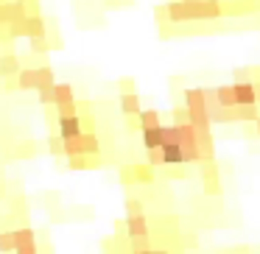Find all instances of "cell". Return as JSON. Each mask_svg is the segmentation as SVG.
<instances>
[{
	"label": "cell",
	"mask_w": 260,
	"mask_h": 254,
	"mask_svg": "<svg viewBox=\"0 0 260 254\" xmlns=\"http://www.w3.org/2000/svg\"><path fill=\"white\" fill-rule=\"evenodd\" d=\"M118 90L120 92H135V81H132V79H120L118 81Z\"/></svg>",
	"instance_id": "obj_29"
},
{
	"label": "cell",
	"mask_w": 260,
	"mask_h": 254,
	"mask_svg": "<svg viewBox=\"0 0 260 254\" xmlns=\"http://www.w3.org/2000/svg\"><path fill=\"white\" fill-rule=\"evenodd\" d=\"M162 120H159V112L157 109H140V115H137V129H151V126H159Z\"/></svg>",
	"instance_id": "obj_14"
},
{
	"label": "cell",
	"mask_w": 260,
	"mask_h": 254,
	"mask_svg": "<svg viewBox=\"0 0 260 254\" xmlns=\"http://www.w3.org/2000/svg\"><path fill=\"white\" fill-rule=\"evenodd\" d=\"M37 232L31 226H17L14 229V251L20 254H37Z\"/></svg>",
	"instance_id": "obj_4"
},
{
	"label": "cell",
	"mask_w": 260,
	"mask_h": 254,
	"mask_svg": "<svg viewBox=\"0 0 260 254\" xmlns=\"http://www.w3.org/2000/svg\"><path fill=\"white\" fill-rule=\"evenodd\" d=\"M204 170V193L207 196H221V182H218V168H215V159L202 162Z\"/></svg>",
	"instance_id": "obj_6"
},
{
	"label": "cell",
	"mask_w": 260,
	"mask_h": 254,
	"mask_svg": "<svg viewBox=\"0 0 260 254\" xmlns=\"http://www.w3.org/2000/svg\"><path fill=\"white\" fill-rule=\"evenodd\" d=\"M215 95H218L221 106H235V90H232V84L215 87Z\"/></svg>",
	"instance_id": "obj_20"
},
{
	"label": "cell",
	"mask_w": 260,
	"mask_h": 254,
	"mask_svg": "<svg viewBox=\"0 0 260 254\" xmlns=\"http://www.w3.org/2000/svg\"><path fill=\"white\" fill-rule=\"evenodd\" d=\"M25 9H28V14H42L40 0H25Z\"/></svg>",
	"instance_id": "obj_30"
},
{
	"label": "cell",
	"mask_w": 260,
	"mask_h": 254,
	"mask_svg": "<svg viewBox=\"0 0 260 254\" xmlns=\"http://www.w3.org/2000/svg\"><path fill=\"white\" fill-rule=\"evenodd\" d=\"M221 17H226L224 0H171L159 12V20L168 23H213Z\"/></svg>",
	"instance_id": "obj_1"
},
{
	"label": "cell",
	"mask_w": 260,
	"mask_h": 254,
	"mask_svg": "<svg viewBox=\"0 0 260 254\" xmlns=\"http://www.w3.org/2000/svg\"><path fill=\"white\" fill-rule=\"evenodd\" d=\"M37 101H40L42 106H53V103H56V84L40 87V90H37Z\"/></svg>",
	"instance_id": "obj_19"
},
{
	"label": "cell",
	"mask_w": 260,
	"mask_h": 254,
	"mask_svg": "<svg viewBox=\"0 0 260 254\" xmlns=\"http://www.w3.org/2000/svg\"><path fill=\"white\" fill-rule=\"evenodd\" d=\"M48 151L53 157H64V137L62 134H51L48 137Z\"/></svg>",
	"instance_id": "obj_21"
},
{
	"label": "cell",
	"mask_w": 260,
	"mask_h": 254,
	"mask_svg": "<svg viewBox=\"0 0 260 254\" xmlns=\"http://www.w3.org/2000/svg\"><path fill=\"white\" fill-rule=\"evenodd\" d=\"M98 151H101V140H98L95 131L84 129L76 137L64 140V157H73V154H92V157H98Z\"/></svg>",
	"instance_id": "obj_2"
},
{
	"label": "cell",
	"mask_w": 260,
	"mask_h": 254,
	"mask_svg": "<svg viewBox=\"0 0 260 254\" xmlns=\"http://www.w3.org/2000/svg\"><path fill=\"white\" fill-rule=\"evenodd\" d=\"M68 168L70 170H90V168H98V162L92 159V154H73V157H68Z\"/></svg>",
	"instance_id": "obj_13"
},
{
	"label": "cell",
	"mask_w": 260,
	"mask_h": 254,
	"mask_svg": "<svg viewBox=\"0 0 260 254\" xmlns=\"http://www.w3.org/2000/svg\"><path fill=\"white\" fill-rule=\"evenodd\" d=\"M56 115L64 118V115H79V101H64V103H56Z\"/></svg>",
	"instance_id": "obj_24"
},
{
	"label": "cell",
	"mask_w": 260,
	"mask_h": 254,
	"mask_svg": "<svg viewBox=\"0 0 260 254\" xmlns=\"http://www.w3.org/2000/svg\"><path fill=\"white\" fill-rule=\"evenodd\" d=\"M132 251H151L154 248V243H151V237L148 235H137V237H132Z\"/></svg>",
	"instance_id": "obj_23"
},
{
	"label": "cell",
	"mask_w": 260,
	"mask_h": 254,
	"mask_svg": "<svg viewBox=\"0 0 260 254\" xmlns=\"http://www.w3.org/2000/svg\"><path fill=\"white\" fill-rule=\"evenodd\" d=\"M6 196V185H3V182H0V198Z\"/></svg>",
	"instance_id": "obj_33"
},
{
	"label": "cell",
	"mask_w": 260,
	"mask_h": 254,
	"mask_svg": "<svg viewBox=\"0 0 260 254\" xmlns=\"http://www.w3.org/2000/svg\"><path fill=\"white\" fill-rule=\"evenodd\" d=\"M182 98H185V106H187V112H190V118H210L204 87H187V90L182 92Z\"/></svg>",
	"instance_id": "obj_3"
},
{
	"label": "cell",
	"mask_w": 260,
	"mask_h": 254,
	"mask_svg": "<svg viewBox=\"0 0 260 254\" xmlns=\"http://www.w3.org/2000/svg\"><path fill=\"white\" fill-rule=\"evenodd\" d=\"M135 185H148V182H154V165H135Z\"/></svg>",
	"instance_id": "obj_18"
},
{
	"label": "cell",
	"mask_w": 260,
	"mask_h": 254,
	"mask_svg": "<svg viewBox=\"0 0 260 254\" xmlns=\"http://www.w3.org/2000/svg\"><path fill=\"white\" fill-rule=\"evenodd\" d=\"M146 209V204L140 201V198H126V215H137Z\"/></svg>",
	"instance_id": "obj_26"
},
{
	"label": "cell",
	"mask_w": 260,
	"mask_h": 254,
	"mask_svg": "<svg viewBox=\"0 0 260 254\" xmlns=\"http://www.w3.org/2000/svg\"><path fill=\"white\" fill-rule=\"evenodd\" d=\"M17 87L20 90H34L37 92V67H23L17 73Z\"/></svg>",
	"instance_id": "obj_15"
},
{
	"label": "cell",
	"mask_w": 260,
	"mask_h": 254,
	"mask_svg": "<svg viewBox=\"0 0 260 254\" xmlns=\"http://www.w3.org/2000/svg\"><path fill=\"white\" fill-rule=\"evenodd\" d=\"M59 120V134L68 140V137H76L79 131H84V123H81V115H64V118H56Z\"/></svg>",
	"instance_id": "obj_9"
},
{
	"label": "cell",
	"mask_w": 260,
	"mask_h": 254,
	"mask_svg": "<svg viewBox=\"0 0 260 254\" xmlns=\"http://www.w3.org/2000/svg\"><path fill=\"white\" fill-rule=\"evenodd\" d=\"M64 101H76V92L70 84H59L56 81V103H64ZM56 103H53V106H56Z\"/></svg>",
	"instance_id": "obj_22"
},
{
	"label": "cell",
	"mask_w": 260,
	"mask_h": 254,
	"mask_svg": "<svg viewBox=\"0 0 260 254\" xmlns=\"http://www.w3.org/2000/svg\"><path fill=\"white\" fill-rule=\"evenodd\" d=\"M137 235H151L148 218L143 212L137 215H126V237H137Z\"/></svg>",
	"instance_id": "obj_8"
},
{
	"label": "cell",
	"mask_w": 260,
	"mask_h": 254,
	"mask_svg": "<svg viewBox=\"0 0 260 254\" xmlns=\"http://www.w3.org/2000/svg\"><path fill=\"white\" fill-rule=\"evenodd\" d=\"M51 84H56L53 67L51 64H40V67H37V90H40V87H51Z\"/></svg>",
	"instance_id": "obj_16"
},
{
	"label": "cell",
	"mask_w": 260,
	"mask_h": 254,
	"mask_svg": "<svg viewBox=\"0 0 260 254\" xmlns=\"http://www.w3.org/2000/svg\"><path fill=\"white\" fill-rule=\"evenodd\" d=\"M162 123L159 126H151V129H143V148L151 151V148H159L162 146Z\"/></svg>",
	"instance_id": "obj_12"
},
{
	"label": "cell",
	"mask_w": 260,
	"mask_h": 254,
	"mask_svg": "<svg viewBox=\"0 0 260 254\" xmlns=\"http://www.w3.org/2000/svg\"><path fill=\"white\" fill-rule=\"evenodd\" d=\"M254 92H257V103H260V81H254Z\"/></svg>",
	"instance_id": "obj_32"
},
{
	"label": "cell",
	"mask_w": 260,
	"mask_h": 254,
	"mask_svg": "<svg viewBox=\"0 0 260 254\" xmlns=\"http://www.w3.org/2000/svg\"><path fill=\"white\" fill-rule=\"evenodd\" d=\"M0 251H14V229L0 232Z\"/></svg>",
	"instance_id": "obj_25"
},
{
	"label": "cell",
	"mask_w": 260,
	"mask_h": 254,
	"mask_svg": "<svg viewBox=\"0 0 260 254\" xmlns=\"http://www.w3.org/2000/svg\"><path fill=\"white\" fill-rule=\"evenodd\" d=\"M254 134L260 137V115H257V120H254Z\"/></svg>",
	"instance_id": "obj_31"
},
{
	"label": "cell",
	"mask_w": 260,
	"mask_h": 254,
	"mask_svg": "<svg viewBox=\"0 0 260 254\" xmlns=\"http://www.w3.org/2000/svg\"><path fill=\"white\" fill-rule=\"evenodd\" d=\"M159 151H162V168H179V165H185L182 142H162Z\"/></svg>",
	"instance_id": "obj_5"
},
{
	"label": "cell",
	"mask_w": 260,
	"mask_h": 254,
	"mask_svg": "<svg viewBox=\"0 0 260 254\" xmlns=\"http://www.w3.org/2000/svg\"><path fill=\"white\" fill-rule=\"evenodd\" d=\"M118 103H120V112L126 115V118H137L140 115V95H135V92H120V98H118Z\"/></svg>",
	"instance_id": "obj_10"
},
{
	"label": "cell",
	"mask_w": 260,
	"mask_h": 254,
	"mask_svg": "<svg viewBox=\"0 0 260 254\" xmlns=\"http://www.w3.org/2000/svg\"><path fill=\"white\" fill-rule=\"evenodd\" d=\"M235 106H246V103H257V92H254V81H235Z\"/></svg>",
	"instance_id": "obj_7"
},
{
	"label": "cell",
	"mask_w": 260,
	"mask_h": 254,
	"mask_svg": "<svg viewBox=\"0 0 260 254\" xmlns=\"http://www.w3.org/2000/svg\"><path fill=\"white\" fill-rule=\"evenodd\" d=\"M148 162H151L154 168H162V151H159V148H151V151H148Z\"/></svg>",
	"instance_id": "obj_27"
},
{
	"label": "cell",
	"mask_w": 260,
	"mask_h": 254,
	"mask_svg": "<svg viewBox=\"0 0 260 254\" xmlns=\"http://www.w3.org/2000/svg\"><path fill=\"white\" fill-rule=\"evenodd\" d=\"M23 70V62L14 53H0V79H9V76H17Z\"/></svg>",
	"instance_id": "obj_11"
},
{
	"label": "cell",
	"mask_w": 260,
	"mask_h": 254,
	"mask_svg": "<svg viewBox=\"0 0 260 254\" xmlns=\"http://www.w3.org/2000/svg\"><path fill=\"white\" fill-rule=\"evenodd\" d=\"M28 45H31V53H40V56H45L48 51H53V48H51V40H48V34L28 37Z\"/></svg>",
	"instance_id": "obj_17"
},
{
	"label": "cell",
	"mask_w": 260,
	"mask_h": 254,
	"mask_svg": "<svg viewBox=\"0 0 260 254\" xmlns=\"http://www.w3.org/2000/svg\"><path fill=\"white\" fill-rule=\"evenodd\" d=\"M174 120H176V123H185V120H190V112H187V106L174 109Z\"/></svg>",
	"instance_id": "obj_28"
}]
</instances>
